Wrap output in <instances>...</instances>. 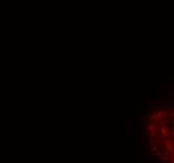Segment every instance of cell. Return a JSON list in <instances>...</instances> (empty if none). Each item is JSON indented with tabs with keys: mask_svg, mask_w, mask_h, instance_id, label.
<instances>
[{
	"mask_svg": "<svg viewBox=\"0 0 174 163\" xmlns=\"http://www.w3.org/2000/svg\"><path fill=\"white\" fill-rule=\"evenodd\" d=\"M154 129H155V127L153 126V124H149V130H152V132H155Z\"/></svg>",
	"mask_w": 174,
	"mask_h": 163,
	"instance_id": "277c9868",
	"label": "cell"
},
{
	"mask_svg": "<svg viewBox=\"0 0 174 163\" xmlns=\"http://www.w3.org/2000/svg\"><path fill=\"white\" fill-rule=\"evenodd\" d=\"M159 130H160V133H162V134H164V135H168V134H169V132H168V129H167L165 127H163V126H160Z\"/></svg>",
	"mask_w": 174,
	"mask_h": 163,
	"instance_id": "6da1fadb",
	"label": "cell"
},
{
	"mask_svg": "<svg viewBox=\"0 0 174 163\" xmlns=\"http://www.w3.org/2000/svg\"><path fill=\"white\" fill-rule=\"evenodd\" d=\"M172 138L174 139V130H173V132H172Z\"/></svg>",
	"mask_w": 174,
	"mask_h": 163,
	"instance_id": "5b68a950",
	"label": "cell"
},
{
	"mask_svg": "<svg viewBox=\"0 0 174 163\" xmlns=\"http://www.w3.org/2000/svg\"><path fill=\"white\" fill-rule=\"evenodd\" d=\"M152 151H153V152H158L159 151V148H158V144H154V146H152Z\"/></svg>",
	"mask_w": 174,
	"mask_h": 163,
	"instance_id": "3957f363",
	"label": "cell"
},
{
	"mask_svg": "<svg viewBox=\"0 0 174 163\" xmlns=\"http://www.w3.org/2000/svg\"><path fill=\"white\" fill-rule=\"evenodd\" d=\"M163 153H164V151H163V149H159L158 152H155V157H157L158 159H160L162 157H163Z\"/></svg>",
	"mask_w": 174,
	"mask_h": 163,
	"instance_id": "7a4b0ae2",
	"label": "cell"
}]
</instances>
